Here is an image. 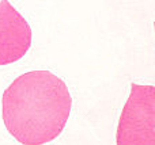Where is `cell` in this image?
Here are the masks:
<instances>
[{
	"mask_svg": "<svg viewBox=\"0 0 155 145\" xmlns=\"http://www.w3.org/2000/svg\"><path fill=\"white\" fill-rule=\"evenodd\" d=\"M71 107L67 84L49 71L21 75L2 98L3 122L23 145H44L57 138L68 122Z\"/></svg>",
	"mask_w": 155,
	"mask_h": 145,
	"instance_id": "cell-1",
	"label": "cell"
},
{
	"mask_svg": "<svg viewBox=\"0 0 155 145\" xmlns=\"http://www.w3.org/2000/svg\"><path fill=\"white\" fill-rule=\"evenodd\" d=\"M117 145H155V87L132 84L116 133Z\"/></svg>",
	"mask_w": 155,
	"mask_h": 145,
	"instance_id": "cell-2",
	"label": "cell"
},
{
	"mask_svg": "<svg viewBox=\"0 0 155 145\" xmlns=\"http://www.w3.org/2000/svg\"><path fill=\"white\" fill-rule=\"evenodd\" d=\"M31 29L8 0L0 2V65L19 61L31 46Z\"/></svg>",
	"mask_w": 155,
	"mask_h": 145,
	"instance_id": "cell-3",
	"label": "cell"
}]
</instances>
